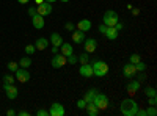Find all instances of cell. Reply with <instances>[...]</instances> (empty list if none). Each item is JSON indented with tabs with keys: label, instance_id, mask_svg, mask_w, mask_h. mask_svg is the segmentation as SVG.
Masks as SVG:
<instances>
[{
	"label": "cell",
	"instance_id": "obj_43",
	"mask_svg": "<svg viewBox=\"0 0 157 116\" xmlns=\"http://www.w3.org/2000/svg\"><path fill=\"white\" fill-rule=\"evenodd\" d=\"M17 2H19V3H22V5H25V3H29L30 0H17Z\"/></svg>",
	"mask_w": 157,
	"mask_h": 116
},
{
	"label": "cell",
	"instance_id": "obj_40",
	"mask_svg": "<svg viewBox=\"0 0 157 116\" xmlns=\"http://www.w3.org/2000/svg\"><path fill=\"white\" fill-rule=\"evenodd\" d=\"M29 14H30V16L36 14V9H35V8H29Z\"/></svg>",
	"mask_w": 157,
	"mask_h": 116
},
{
	"label": "cell",
	"instance_id": "obj_10",
	"mask_svg": "<svg viewBox=\"0 0 157 116\" xmlns=\"http://www.w3.org/2000/svg\"><path fill=\"white\" fill-rule=\"evenodd\" d=\"M82 44H85V52L86 54H93V52H96V49H98V41L93 39V38H86Z\"/></svg>",
	"mask_w": 157,
	"mask_h": 116
},
{
	"label": "cell",
	"instance_id": "obj_22",
	"mask_svg": "<svg viewBox=\"0 0 157 116\" xmlns=\"http://www.w3.org/2000/svg\"><path fill=\"white\" fill-rule=\"evenodd\" d=\"M96 94H98V89H94V88H91V89H88V91L85 93V96H83V100L86 102H93L94 100V97H96Z\"/></svg>",
	"mask_w": 157,
	"mask_h": 116
},
{
	"label": "cell",
	"instance_id": "obj_18",
	"mask_svg": "<svg viewBox=\"0 0 157 116\" xmlns=\"http://www.w3.org/2000/svg\"><path fill=\"white\" fill-rule=\"evenodd\" d=\"M49 43H50L52 46H55V47H60V46H61V43H63V38L60 36V33H52V35H50Z\"/></svg>",
	"mask_w": 157,
	"mask_h": 116
},
{
	"label": "cell",
	"instance_id": "obj_11",
	"mask_svg": "<svg viewBox=\"0 0 157 116\" xmlns=\"http://www.w3.org/2000/svg\"><path fill=\"white\" fill-rule=\"evenodd\" d=\"M78 74H80L82 77H85V79H90V77H93V66H91L90 63H85L82 64L80 68H78Z\"/></svg>",
	"mask_w": 157,
	"mask_h": 116
},
{
	"label": "cell",
	"instance_id": "obj_37",
	"mask_svg": "<svg viewBox=\"0 0 157 116\" xmlns=\"http://www.w3.org/2000/svg\"><path fill=\"white\" fill-rule=\"evenodd\" d=\"M105 30H107V25H104V24H102L101 27H99V32H101V33L104 35V33H105Z\"/></svg>",
	"mask_w": 157,
	"mask_h": 116
},
{
	"label": "cell",
	"instance_id": "obj_26",
	"mask_svg": "<svg viewBox=\"0 0 157 116\" xmlns=\"http://www.w3.org/2000/svg\"><path fill=\"white\" fill-rule=\"evenodd\" d=\"M6 68H8V69H10L11 72H16V71L19 69V64H17L16 61H10V63H8V66H6Z\"/></svg>",
	"mask_w": 157,
	"mask_h": 116
},
{
	"label": "cell",
	"instance_id": "obj_16",
	"mask_svg": "<svg viewBox=\"0 0 157 116\" xmlns=\"http://www.w3.org/2000/svg\"><path fill=\"white\" fill-rule=\"evenodd\" d=\"M77 30H82V32H90L91 30V21L88 19H82V21H78L77 22Z\"/></svg>",
	"mask_w": 157,
	"mask_h": 116
},
{
	"label": "cell",
	"instance_id": "obj_30",
	"mask_svg": "<svg viewBox=\"0 0 157 116\" xmlns=\"http://www.w3.org/2000/svg\"><path fill=\"white\" fill-rule=\"evenodd\" d=\"M66 61H68L69 64H75V63H77V55H74V54L68 55V57H66Z\"/></svg>",
	"mask_w": 157,
	"mask_h": 116
},
{
	"label": "cell",
	"instance_id": "obj_25",
	"mask_svg": "<svg viewBox=\"0 0 157 116\" xmlns=\"http://www.w3.org/2000/svg\"><path fill=\"white\" fill-rule=\"evenodd\" d=\"M138 61H141V57H140L138 54H132V55H130V58H129V63H132V64H137Z\"/></svg>",
	"mask_w": 157,
	"mask_h": 116
},
{
	"label": "cell",
	"instance_id": "obj_15",
	"mask_svg": "<svg viewBox=\"0 0 157 116\" xmlns=\"http://www.w3.org/2000/svg\"><path fill=\"white\" fill-rule=\"evenodd\" d=\"M72 41H74L75 44H82V43L85 41V32H82V30H74V32H72Z\"/></svg>",
	"mask_w": 157,
	"mask_h": 116
},
{
	"label": "cell",
	"instance_id": "obj_9",
	"mask_svg": "<svg viewBox=\"0 0 157 116\" xmlns=\"http://www.w3.org/2000/svg\"><path fill=\"white\" fill-rule=\"evenodd\" d=\"M14 74H16V80L21 82V83H27L30 80V72L27 69H24V68H19Z\"/></svg>",
	"mask_w": 157,
	"mask_h": 116
},
{
	"label": "cell",
	"instance_id": "obj_34",
	"mask_svg": "<svg viewBox=\"0 0 157 116\" xmlns=\"http://www.w3.org/2000/svg\"><path fill=\"white\" fill-rule=\"evenodd\" d=\"M64 28H66L68 32H72V30L75 28V25H74L72 22H66V24H64Z\"/></svg>",
	"mask_w": 157,
	"mask_h": 116
},
{
	"label": "cell",
	"instance_id": "obj_31",
	"mask_svg": "<svg viewBox=\"0 0 157 116\" xmlns=\"http://www.w3.org/2000/svg\"><path fill=\"white\" fill-rule=\"evenodd\" d=\"M25 54H27V55H32V54H35V46H33V44L25 46Z\"/></svg>",
	"mask_w": 157,
	"mask_h": 116
},
{
	"label": "cell",
	"instance_id": "obj_39",
	"mask_svg": "<svg viewBox=\"0 0 157 116\" xmlns=\"http://www.w3.org/2000/svg\"><path fill=\"white\" fill-rule=\"evenodd\" d=\"M115 28H116L118 32H120V30H123V24H121V22H118V24L115 25Z\"/></svg>",
	"mask_w": 157,
	"mask_h": 116
},
{
	"label": "cell",
	"instance_id": "obj_35",
	"mask_svg": "<svg viewBox=\"0 0 157 116\" xmlns=\"http://www.w3.org/2000/svg\"><path fill=\"white\" fill-rule=\"evenodd\" d=\"M36 116H49V110H38Z\"/></svg>",
	"mask_w": 157,
	"mask_h": 116
},
{
	"label": "cell",
	"instance_id": "obj_6",
	"mask_svg": "<svg viewBox=\"0 0 157 116\" xmlns=\"http://www.w3.org/2000/svg\"><path fill=\"white\" fill-rule=\"evenodd\" d=\"M3 89H5V94H6V97L8 99H16L17 97V94H19V89L13 85V83H3Z\"/></svg>",
	"mask_w": 157,
	"mask_h": 116
},
{
	"label": "cell",
	"instance_id": "obj_44",
	"mask_svg": "<svg viewBox=\"0 0 157 116\" xmlns=\"http://www.w3.org/2000/svg\"><path fill=\"white\" fill-rule=\"evenodd\" d=\"M43 2H44V0H35V3H36V5H39V3H43Z\"/></svg>",
	"mask_w": 157,
	"mask_h": 116
},
{
	"label": "cell",
	"instance_id": "obj_8",
	"mask_svg": "<svg viewBox=\"0 0 157 116\" xmlns=\"http://www.w3.org/2000/svg\"><path fill=\"white\" fill-rule=\"evenodd\" d=\"M36 13H38V14H41V16H49L50 14V13H52V5L49 3V2H46V0H44V2L43 3H39L38 6H36Z\"/></svg>",
	"mask_w": 157,
	"mask_h": 116
},
{
	"label": "cell",
	"instance_id": "obj_38",
	"mask_svg": "<svg viewBox=\"0 0 157 116\" xmlns=\"http://www.w3.org/2000/svg\"><path fill=\"white\" fill-rule=\"evenodd\" d=\"M16 114H19V116H30V113L29 111H24V110H21L19 113H16Z\"/></svg>",
	"mask_w": 157,
	"mask_h": 116
},
{
	"label": "cell",
	"instance_id": "obj_45",
	"mask_svg": "<svg viewBox=\"0 0 157 116\" xmlns=\"http://www.w3.org/2000/svg\"><path fill=\"white\" fill-rule=\"evenodd\" d=\"M46 2H49V3H55V2H58V0H46Z\"/></svg>",
	"mask_w": 157,
	"mask_h": 116
},
{
	"label": "cell",
	"instance_id": "obj_19",
	"mask_svg": "<svg viewBox=\"0 0 157 116\" xmlns=\"http://www.w3.org/2000/svg\"><path fill=\"white\" fill-rule=\"evenodd\" d=\"M47 46H49V41L46 39V38H38L36 43H35L36 50H44V49H47Z\"/></svg>",
	"mask_w": 157,
	"mask_h": 116
},
{
	"label": "cell",
	"instance_id": "obj_5",
	"mask_svg": "<svg viewBox=\"0 0 157 116\" xmlns=\"http://www.w3.org/2000/svg\"><path fill=\"white\" fill-rule=\"evenodd\" d=\"M66 63H68V61H66V57L61 55V54H55L54 57H52V60H50V66L54 68V69H60V68H63Z\"/></svg>",
	"mask_w": 157,
	"mask_h": 116
},
{
	"label": "cell",
	"instance_id": "obj_14",
	"mask_svg": "<svg viewBox=\"0 0 157 116\" xmlns=\"http://www.w3.org/2000/svg\"><path fill=\"white\" fill-rule=\"evenodd\" d=\"M138 89H140V82H138V80H132V82H129V83H127V86H126V91H127V94H129V96H135Z\"/></svg>",
	"mask_w": 157,
	"mask_h": 116
},
{
	"label": "cell",
	"instance_id": "obj_24",
	"mask_svg": "<svg viewBox=\"0 0 157 116\" xmlns=\"http://www.w3.org/2000/svg\"><path fill=\"white\" fill-rule=\"evenodd\" d=\"M146 68H148V66H146V64L143 63V61H138V63L135 64V69H137V72H145V71H146Z\"/></svg>",
	"mask_w": 157,
	"mask_h": 116
},
{
	"label": "cell",
	"instance_id": "obj_29",
	"mask_svg": "<svg viewBox=\"0 0 157 116\" xmlns=\"http://www.w3.org/2000/svg\"><path fill=\"white\" fill-rule=\"evenodd\" d=\"M145 111H146V114H148V116H155V114H157L155 105H149V108H148V110H145Z\"/></svg>",
	"mask_w": 157,
	"mask_h": 116
},
{
	"label": "cell",
	"instance_id": "obj_2",
	"mask_svg": "<svg viewBox=\"0 0 157 116\" xmlns=\"http://www.w3.org/2000/svg\"><path fill=\"white\" fill-rule=\"evenodd\" d=\"M120 22V17H118V13L113 9H107L102 16V24L107 25V27H115V25Z\"/></svg>",
	"mask_w": 157,
	"mask_h": 116
},
{
	"label": "cell",
	"instance_id": "obj_17",
	"mask_svg": "<svg viewBox=\"0 0 157 116\" xmlns=\"http://www.w3.org/2000/svg\"><path fill=\"white\" fill-rule=\"evenodd\" d=\"M85 110H86V113H88L90 116H98V114H99V111H101V110L93 104V102H88V104L85 105Z\"/></svg>",
	"mask_w": 157,
	"mask_h": 116
},
{
	"label": "cell",
	"instance_id": "obj_13",
	"mask_svg": "<svg viewBox=\"0 0 157 116\" xmlns=\"http://www.w3.org/2000/svg\"><path fill=\"white\" fill-rule=\"evenodd\" d=\"M44 24H46V22H44V16L38 14V13L32 16V25H33L35 28H38V30L44 28Z\"/></svg>",
	"mask_w": 157,
	"mask_h": 116
},
{
	"label": "cell",
	"instance_id": "obj_36",
	"mask_svg": "<svg viewBox=\"0 0 157 116\" xmlns=\"http://www.w3.org/2000/svg\"><path fill=\"white\" fill-rule=\"evenodd\" d=\"M148 104H149V105H155V104H157V96H151L149 100H148Z\"/></svg>",
	"mask_w": 157,
	"mask_h": 116
},
{
	"label": "cell",
	"instance_id": "obj_28",
	"mask_svg": "<svg viewBox=\"0 0 157 116\" xmlns=\"http://www.w3.org/2000/svg\"><path fill=\"white\" fill-rule=\"evenodd\" d=\"M145 94H146L148 97H151V96H157V94H155V89L151 88V86H146V88H145Z\"/></svg>",
	"mask_w": 157,
	"mask_h": 116
},
{
	"label": "cell",
	"instance_id": "obj_20",
	"mask_svg": "<svg viewBox=\"0 0 157 116\" xmlns=\"http://www.w3.org/2000/svg\"><path fill=\"white\" fill-rule=\"evenodd\" d=\"M60 49H61V55H64V57H68V55L74 54V50H72V46H71L69 43H61Z\"/></svg>",
	"mask_w": 157,
	"mask_h": 116
},
{
	"label": "cell",
	"instance_id": "obj_12",
	"mask_svg": "<svg viewBox=\"0 0 157 116\" xmlns=\"http://www.w3.org/2000/svg\"><path fill=\"white\" fill-rule=\"evenodd\" d=\"M137 74V69H135V64L132 63H127L126 66H123V75L126 79H132V77Z\"/></svg>",
	"mask_w": 157,
	"mask_h": 116
},
{
	"label": "cell",
	"instance_id": "obj_23",
	"mask_svg": "<svg viewBox=\"0 0 157 116\" xmlns=\"http://www.w3.org/2000/svg\"><path fill=\"white\" fill-rule=\"evenodd\" d=\"M19 68H24V69H27V68H30L32 66V58L30 57H22L21 60H19Z\"/></svg>",
	"mask_w": 157,
	"mask_h": 116
},
{
	"label": "cell",
	"instance_id": "obj_33",
	"mask_svg": "<svg viewBox=\"0 0 157 116\" xmlns=\"http://www.w3.org/2000/svg\"><path fill=\"white\" fill-rule=\"evenodd\" d=\"M85 105H86V102H85L83 99H78V100H77V108L83 110V108H85Z\"/></svg>",
	"mask_w": 157,
	"mask_h": 116
},
{
	"label": "cell",
	"instance_id": "obj_42",
	"mask_svg": "<svg viewBox=\"0 0 157 116\" xmlns=\"http://www.w3.org/2000/svg\"><path fill=\"white\" fill-rule=\"evenodd\" d=\"M6 114H8V116H14V114H16V111H14V110H8V111H6Z\"/></svg>",
	"mask_w": 157,
	"mask_h": 116
},
{
	"label": "cell",
	"instance_id": "obj_7",
	"mask_svg": "<svg viewBox=\"0 0 157 116\" xmlns=\"http://www.w3.org/2000/svg\"><path fill=\"white\" fill-rule=\"evenodd\" d=\"M66 113L64 107L60 104V102H55V104H52L50 108H49V116H63Z\"/></svg>",
	"mask_w": 157,
	"mask_h": 116
},
{
	"label": "cell",
	"instance_id": "obj_3",
	"mask_svg": "<svg viewBox=\"0 0 157 116\" xmlns=\"http://www.w3.org/2000/svg\"><path fill=\"white\" fill-rule=\"evenodd\" d=\"M91 66H93V74L98 77H104L109 74V64L102 60H96Z\"/></svg>",
	"mask_w": 157,
	"mask_h": 116
},
{
	"label": "cell",
	"instance_id": "obj_32",
	"mask_svg": "<svg viewBox=\"0 0 157 116\" xmlns=\"http://www.w3.org/2000/svg\"><path fill=\"white\" fill-rule=\"evenodd\" d=\"M14 77H13V75H5L3 77V83H14Z\"/></svg>",
	"mask_w": 157,
	"mask_h": 116
},
{
	"label": "cell",
	"instance_id": "obj_21",
	"mask_svg": "<svg viewBox=\"0 0 157 116\" xmlns=\"http://www.w3.org/2000/svg\"><path fill=\"white\" fill-rule=\"evenodd\" d=\"M118 33H120V32H118L115 27H107V30H105V33H104V35H105L110 41H115L116 38H118Z\"/></svg>",
	"mask_w": 157,
	"mask_h": 116
},
{
	"label": "cell",
	"instance_id": "obj_46",
	"mask_svg": "<svg viewBox=\"0 0 157 116\" xmlns=\"http://www.w3.org/2000/svg\"><path fill=\"white\" fill-rule=\"evenodd\" d=\"M61 2H64V3H66V2H69V0H61Z\"/></svg>",
	"mask_w": 157,
	"mask_h": 116
},
{
	"label": "cell",
	"instance_id": "obj_1",
	"mask_svg": "<svg viewBox=\"0 0 157 116\" xmlns=\"http://www.w3.org/2000/svg\"><path fill=\"white\" fill-rule=\"evenodd\" d=\"M137 110H138V104L134 99H124L121 102V105H120V111L124 116H135Z\"/></svg>",
	"mask_w": 157,
	"mask_h": 116
},
{
	"label": "cell",
	"instance_id": "obj_4",
	"mask_svg": "<svg viewBox=\"0 0 157 116\" xmlns=\"http://www.w3.org/2000/svg\"><path fill=\"white\" fill-rule=\"evenodd\" d=\"M93 104H94L99 110H105V108L109 107V97H107V94L98 91V94H96V97H94V100H93Z\"/></svg>",
	"mask_w": 157,
	"mask_h": 116
},
{
	"label": "cell",
	"instance_id": "obj_41",
	"mask_svg": "<svg viewBox=\"0 0 157 116\" xmlns=\"http://www.w3.org/2000/svg\"><path fill=\"white\" fill-rule=\"evenodd\" d=\"M52 54H58V47H55V46H52Z\"/></svg>",
	"mask_w": 157,
	"mask_h": 116
},
{
	"label": "cell",
	"instance_id": "obj_27",
	"mask_svg": "<svg viewBox=\"0 0 157 116\" xmlns=\"http://www.w3.org/2000/svg\"><path fill=\"white\" fill-rule=\"evenodd\" d=\"M77 61H80V64H85V63H88V61H90V55L82 54L80 57H77Z\"/></svg>",
	"mask_w": 157,
	"mask_h": 116
}]
</instances>
